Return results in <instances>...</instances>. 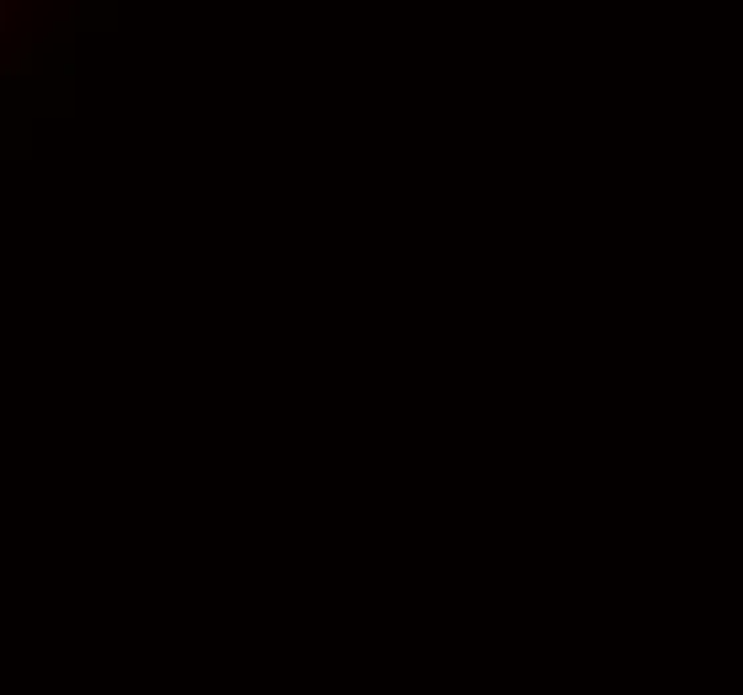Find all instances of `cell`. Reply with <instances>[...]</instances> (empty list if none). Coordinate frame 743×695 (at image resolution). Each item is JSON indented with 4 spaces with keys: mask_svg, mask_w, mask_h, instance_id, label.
<instances>
[{
    "mask_svg": "<svg viewBox=\"0 0 743 695\" xmlns=\"http://www.w3.org/2000/svg\"><path fill=\"white\" fill-rule=\"evenodd\" d=\"M6 22H11V0H0V33H6Z\"/></svg>",
    "mask_w": 743,
    "mask_h": 695,
    "instance_id": "cell-1",
    "label": "cell"
}]
</instances>
